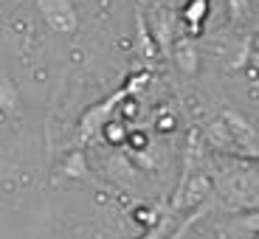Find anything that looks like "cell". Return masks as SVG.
I'll list each match as a JSON object with an SVG mask.
<instances>
[{"mask_svg": "<svg viewBox=\"0 0 259 239\" xmlns=\"http://www.w3.org/2000/svg\"><path fill=\"white\" fill-rule=\"evenodd\" d=\"M256 62H259V57H256Z\"/></svg>", "mask_w": 259, "mask_h": 239, "instance_id": "12", "label": "cell"}, {"mask_svg": "<svg viewBox=\"0 0 259 239\" xmlns=\"http://www.w3.org/2000/svg\"><path fill=\"white\" fill-rule=\"evenodd\" d=\"M144 82H147V73H136V76H130L127 82H124V87H118L110 99H104V102L93 104L91 110H84L82 121H79V138H82V141H91L96 132H102L104 124L113 121V110H116L133 90L144 87Z\"/></svg>", "mask_w": 259, "mask_h": 239, "instance_id": "1", "label": "cell"}, {"mask_svg": "<svg viewBox=\"0 0 259 239\" xmlns=\"http://www.w3.org/2000/svg\"><path fill=\"white\" fill-rule=\"evenodd\" d=\"M136 31H138V51H141V57L155 59L158 57V42H155V37H149V23L144 20L141 12L136 14Z\"/></svg>", "mask_w": 259, "mask_h": 239, "instance_id": "6", "label": "cell"}, {"mask_svg": "<svg viewBox=\"0 0 259 239\" xmlns=\"http://www.w3.org/2000/svg\"><path fill=\"white\" fill-rule=\"evenodd\" d=\"M206 14H208V0H192L186 6V12H183V17L192 23V31L197 34L203 26V20H206Z\"/></svg>", "mask_w": 259, "mask_h": 239, "instance_id": "7", "label": "cell"}, {"mask_svg": "<svg viewBox=\"0 0 259 239\" xmlns=\"http://www.w3.org/2000/svg\"><path fill=\"white\" fill-rule=\"evenodd\" d=\"M211 192V180L206 175H197L183 186L181 194H175V200H172V208H194L197 203H203Z\"/></svg>", "mask_w": 259, "mask_h": 239, "instance_id": "4", "label": "cell"}, {"mask_svg": "<svg viewBox=\"0 0 259 239\" xmlns=\"http://www.w3.org/2000/svg\"><path fill=\"white\" fill-rule=\"evenodd\" d=\"M237 225H240V228H251V231H259V211H253V214H248V217H242Z\"/></svg>", "mask_w": 259, "mask_h": 239, "instance_id": "11", "label": "cell"}, {"mask_svg": "<svg viewBox=\"0 0 259 239\" xmlns=\"http://www.w3.org/2000/svg\"><path fill=\"white\" fill-rule=\"evenodd\" d=\"M175 59H178V65H181V71H183V73H189V76H192V73L197 71V54H194V48H192V45H181V48H175Z\"/></svg>", "mask_w": 259, "mask_h": 239, "instance_id": "9", "label": "cell"}, {"mask_svg": "<svg viewBox=\"0 0 259 239\" xmlns=\"http://www.w3.org/2000/svg\"><path fill=\"white\" fill-rule=\"evenodd\" d=\"M62 177H73V180H82V177H88V166H84V158L82 152H73L68 161H65L62 166Z\"/></svg>", "mask_w": 259, "mask_h": 239, "instance_id": "8", "label": "cell"}, {"mask_svg": "<svg viewBox=\"0 0 259 239\" xmlns=\"http://www.w3.org/2000/svg\"><path fill=\"white\" fill-rule=\"evenodd\" d=\"M228 20L231 23H242L251 14V0H228Z\"/></svg>", "mask_w": 259, "mask_h": 239, "instance_id": "10", "label": "cell"}, {"mask_svg": "<svg viewBox=\"0 0 259 239\" xmlns=\"http://www.w3.org/2000/svg\"><path fill=\"white\" fill-rule=\"evenodd\" d=\"M152 37L161 45V51H172V12L169 9L155 14V20H152Z\"/></svg>", "mask_w": 259, "mask_h": 239, "instance_id": "5", "label": "cell"}, {"mask_svg": "<svg viewBox=\"0 0 259 239\" xmlns=\"http://www.w3.org/2000/svg\"><path fill=\"white\" fill-rule=\"evenodd\" d=\"M37 9L54 31H65V34L76 31L79 20H76V9H73L71 0H37Z\"/></svg>", "mask_w": 259, "mask_h": 239, "instance_id": "3", "label": "cell"}, {"mask_svg": "<svg viewBox=\"0 0 259 239\" xmlns=\"http://www.w3.org/2000/svg\"><path fill=\"white\" fill-rule=\"evenodd\" d=\"M223 124L231 132V141L237 155H253L259 158V132L240 116L237 110H223Z\"/></svg>", "mask_w": 259, "mask_h": 239, "instance_id": "2", "label": "cell"}]
</instances>
